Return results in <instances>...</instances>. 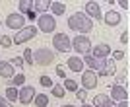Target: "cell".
I'll list each match as a JSON object with an SVG mask.
<instances>
[{
  "mask_svg": "<svg viewBox=\"0 0 130 107\" xmlns=\"http://www.w3.org/2000/svg\"><path fill=\"white\" fill-rule=\"evenodd\" d=\"M68 27H70L72 31H78L80 35H86V33H89L93 29V21L84 12H74L68 18Z\"/></svg>",
  "mask_w": 130,
  "mask_h": 107,
  "instance_id": "6da1fadb",
  "label": "cell"
},
{
  "mask_svg": "<svg viewBox=\"0 0 130 107\" xmlns=\"http://www.w3.org/2000/svg\"><path fill=\"white\" fill-rule=\"evenodd\" d=\"M54 59H56V53H53L47 47H41L37 51H33V60H35L37 66H49V64L54 62Z\"/></svg>",
  "mask_w": 130,
  "mask_h": 107,
  "instance_id": "7a4b0ae2",
  "label": "cell"
},
{
  "mask_svg": "<svg viewBox=\"0 0 130 107\" xmlns=\"http://www.w3.org/2000/svg\"><path fill=\"white\" fill-rule=\"evenodd\" d=\"M37 29L43 33H54L56 29V20L53 14H41L37 20Z\"/></svg>",
  "mask_w": 130,
  "mask_h": 107,
  "instance_id": "3957f363",
  "label": "cell"
},
{
  "mask_svg": "<svg viewBox=\"0 0 130 107\" xmlns=\"http://www.w3.org/2000/svg\"><path fill=\"white\" fill-rule=\"evenodd\" d=\"M53 49L58 53H68L72 49V41L68 39L66 33H54L53 35Z\"/></svg>",
  "mask_w": 130,
  "mask_h": 107,
  "instance_id": "277c9868",
  "label": "cell"
},
{
  "mask_svg": "<svg viewBox=\"0 0 130 107\" xmlns=\"http://www.w3.org/2000/svg\"><path fill=\"white\" fill-rule=\"evenodd\" d=\"M72 49L76 51V53H82L84 57L86 55H91V41H89V37H86V35H78V37H74V41H72Z\"/></svg>",
  "mask_w": 130,
  "mask_h": 107,
  "instance_id": "5b68a950",
  "label": "cell"
},
{
  "mask_svg": "<svg viewBox=\"0 0 130 107\" xmlns=\"http://www.w3.org/2000/svg\"><path fill=\"white\" fill-rule=\"evenodd\" d=\"M25 21L27 18L20 12H12L6 16V27H10V29H18V31H22L23 27H25Z\"/></svg>",
  "mask_w": 130,
  "mask_h": 107,
  "instance_id": "8992f818",
  "label": "cell"
},
{
  "mask_svg": "<svg viewBox=\"0 0 130 107\" xmlns=\"http://www.w3.org/2000/svg\"><path fill=\"white\" fill-rule=\"evenodd\" d=\"M35 35H37V25H25L22 31H18L14 35V45H22V43L31 41Z\"/></svg>",
  "mask_w": 130,
  "mask_h": 107,
  "instance_id": "52a82bcc",
  "label": "cell"
},
{
  "mask_svg": "<svg viewBox=\"0 0 130 107\" xmlns=\"http://www.w3.org/2000/svg\"><path fill=\"white\" fill-rule=\"evenodd\" d=\"M35 96H37V91H35L33 86H23L20 90V99L18 101H22V105H29V103L35 101Z\"/></svg>",
  "mask_w": 130,
  "mask_h": 107,
  "instance_id": "ba28073f",
  "label": "cell"
},
{
  "mask_svg": "<svg viewBox=\"0 0 130 107\" xmlns=\"http://www.w3.org/2000/svg\"><path fill=\"white\" fill-rule=\"evenodd\" d=\"M82 86H84V90H93L97 86V74L93 70L82 72Z\"/></svg>",
  "mask_w": 130,
  "mask_h": 107,
  "instance_id": "9c48e42d",
  "label": "cell"
},
{
  "mask_svg": "<svg viewBox=\"0 0 130 107\" xmlns=\"http://www.w3.org/2000/svg\"><path fill=\"white\" fill-rule=\"evenodd\" d=\"M86 16L95 18V20H101V18H103V12H101V6H99V2H95V0H89V2H86Z\"/></svg>",
  "mask_w": 130,
  "mask_h": 107,
  "instance_id": "30bf717a",
  "label": "cell"
},
{
  "mask_svg": "<svg viewBox=\"0 0 130 107\" xmlns=\"http://www.w3.org/2000/svg\"><path fill=\"white\" fill-rule=\"evenodd\" d=\"M111 99H115V101H126L128 99L126 88L124 86H119V84H113L111 86Z\"/></svg>",
  "mask_w": 130,
  "mask_h": 107,
  "instance_id": "8fae6325",
  "label": "cell"
},
{
  "mask_svg": "<svg viewBox=\"0 0 130 107\" xmlns=\"http://www.w3.org/2000/svg\"><path fill=\"white\" fill-rule=\"evenodd\" d=\"M111 53L113 51H111V47H109L107 43H99V45H95L91 49V57H95V59H107Z\"/></svg>",
  "mask_w": 130,
  "mask_h": 107,
  "instance_id": "7c38bea8",
  "label": "cell"
},
{
  "mask_svg": "<svg viewBox=\"0 0 130 107\" xmlns=\"http://www.w3.org/2000/svg\"><path fill=\"white\" fill-rule=\"evenodd\" d=\"M14 76H16V70H14V66H12L10 60H0V78L12 80Z\"/></svg>",
  "mask_w": 130,
  "mask_h": 107,
  "instance_id": "4fadbf2b",
  "label": "cell"
},
{
  "mask_svg": "<svg viewBox=\"0 0 130 107\" xmlns=\"http://www.w3.org/2000/svg\"><path fill=\"white\" fill-rule=\"evenodd\" d=\"M103 20H105V23H107V25L117 27L120 21H122V16H120L119 12H115V10H109L107 14H103Z\"/></svg>",
  "mask_w": 130,
  "mask_h": 107,
  "instance_id": "5bb4252c",
  "label": "cell"
},
{
  "mask_svg": "<svg viewBox=\"0 0 130 107\" xmlns=\"http://www.w3.org/2000/svg\"><path fill=\"white\" fill-rule=\"evenodd\" d=\"M113 105H115V101L107 93H97L93 97V107H113Z\"/></svg>",
  "mask_w": 130,
  "mask_h": 107,
  "instance_id": "9a60e30c",
  "label": "cell"
},
{
  "mask_svg": "<svg viewBox=\"0 0 130 107\" xmlns=\"http://www.w3.org/2000/svg\"><path fill=\"white\" fill-rule=\"evenodd\" d=\"M68 68L72 70V72H84V59H80V57H68Z\"/></svg>",
  "mask_w": 130,
  "mask_h": 107,
  "instance_id": "2e32d148",
  "label": "cell"
},
{
  "mask_svg": "<svg viewBox=\"0 0 130 107\" xmlns=\"http://www.w3.org/2000/svg\"><path fill=\"white\" fill-rule=\"evenodd\" d=\"M33 8H35V12L45 14V12L51 8V0H35V2H33Z\"/></svg>",
  "mask_w": 130,
  "mask_h": 107,
  "instance_id": "e0dca14e",
  "label": "cell"
},
{
  "mask_svg": "<svg viewBox=\"0 0 130 107\" xmlns=\"http://www.w3.org/2000/svg\"><path fill=\"white\" fill-rule=\"evenodd\" d=\"M18 10H20V14L25 16L27 12L33 10V0H20V2H18Z\"/></svg>",
  "mask_w": 130,
  "mask_h": 107,
  "instance_id": "ac0fdd59",
  "label": "cell"
},
{
  "mask_svg": "<svg viewBox=\"0 0 130 107\" xmlns=\"http://www.w3.org/2000/svg\"><path fill=\"white\" fill-rule=\"evenodd\" d=\"M51 12H53V16H62L66 12L64 2H51Z\"/></svg>",
  "mask_w": 130,
  "mask_h": 107,
  "instance_id": "d6986e66",
  "label": "cell"
},
{
  "mask_svg": "<svg viewBox=\"0 0 130 107\" xmlns=\"http://www.w3.org/2000/svg\"><path fill=\"white\" fill-rule=\"evenodd\" d=\"M6 99H8V101H18V99H20V90H18V88H14V86H10V88H8V90H6Z\"/></svg>",
  "mask_w": 130,
  "mask_h": 107,
  "instance_id": "ffe728a7",
  "label": "cell"
},
{
  "mask_svg": "<svg viewBox=\"0 0 130 107\" xmlns=\"http://www.w3.org/2000/svg\"><path fill=\"white\" fill-rule=\"evenodd\" d=\"M51 90H53V96L56 97V99H62V97L66 96V90H64V86H62V84H54Z\"/></svg>",
  "mask_w": 130,
  "mask_h": 107,
  "instance_id": "44dd1931",
  "label": "cell"
},
{
  "mask_svg": "<svg viewBox=\"0 0 130 107\" xmlns=\"http://www.w3.org/2000/svg\"><path fill=\"white\" fill-rule=\"evenodd\" d=\"M23 84H25V74L23 72H20V74H16L12 78V86L14 88H23Z\"/></svg>",
  "mask_w": 130,
  "mask_h": 107,
  "instance_id": "7402d4cb",
  "label": "cell"
},
{
  "mask_svg": "<svg viewBox=\"0 0 130 107\" xmlns=\"http://www.w3.org/2000/svg\"><path fill=\"white\" fill-rule=\"evenodd\" d=\"M33 103H35V107H47L49 105V97L45 96V93H37Z\"/></svg>",
  "mask_w": 130,
  "mask_h": 107,
  "instance_id": "603a6c76",
  "label": "cell"
},
{
  "mask_svg": "<svg viewBox=\"0 0 130 107\" xmlns=\"http://www.w3.org/2000/svg\"><path fill=\"white\" fill-rule=\"evenodd\" d=\"M62 86H64V90H68V91H78V90H80V88H78V82L72 80V78H66Z\"/></svg>",
  "mask_w": 130,
  "mask_h": 107,
  "instance_id": "cb8c5ba5",
  "label": "cell"
},
{
  "mask_svg": "<svg viewBox=\"0 0 130 107\" xmlns=\"http://www.w3.org/2000/svg\"><path fill=\"white\" fill-rule=\"evenodd\" d=\"M12 45H14V37H10V35H2V37H0V47L10 49Z\"/></svg>",
  "mask_w": 130,
  "mask_h": 107,
  "instance_id": "d4e9b609",
  "label": "cell"
},
{
  "mask_svg": "<svg viewBox=\"0 0 130 107\" xmlns=\"http://www.w3.org/2000/svg\"><path fill=\"white\" fill-rule=\"evenodd\" d=\"M84 62H86L89 68H93V70H95V66H97V59L91 57V55H86V57H84Z\"/></svg>",
  "mask_w": 130,
  "mask_h": 107,
  "instance_id": "484cf974",
  "label": "cell"
},
{
  "mask_svg": "<svg viewBox=\"0 0 130 107\" xmlns=\"http://www.w3.org/2000/svg\"><path fill=\"white\" fill-rule=\"evenodd\" d=\"M117 74V64H115V60H107V76H115Z\"/></svg>",
  "mask_w": 130,
  "mask_h": 107,
  "instance_id": "4316f807",
  "label": "cell"
},
{
  "mask_svg": "<svg viewBox=\"0 0 130 107\" xmlns=\"http://www.w3.org/2000/svg\"><path fill=\"white\" fill-rule=\"evenodd\" d=\"M10 62H12V66H14V68H23L25 60H23V57H14Z\"/></svg>",
  "mask_w": 130,
  "mask_h": 107,
  "instance_id": "83f0119b",
  "label": "cell"
},
{
  "mask_svg": "<svg viewBox=\"0 0 130 107\" xmlns=\"http://www.w3.org/2000/svg\"><path fill=\"white\" fill-rule=\"evenodd\" d=\"M23 60H25L27 64H35V60H33V51H31V49H25V51H23Z\"/></svg>",
  "mask_w": 130,
  "mask_h": 107,
  "instance_id": "f1b7e54d",
  "label": "cell"
},
{
  "mask_svg": "<svg viewBox=\"0 0 130 107\" xmlns=\"http://www.w3.org/2000/svg\"><path fill=\"white\" fill-rule=\"evenodd\" d=\"M39 84L43 86V88H53V86H54L49 76H41V78H39Z\"/></svg>",
  "mask_w": 130,
  "mask_h": 107,
  "instance_id": "f546056e",
  "label": "cell"
},
{
  "mask_svg": "<svg viewBox=\"0 0 130 107\" xmlns=\"http://www.w3.org/2000/svg\"><path fill=\"white\" fill-rule=\"evenodd\" d=\"M76 96H78V99H80V101L84 103V101H86V99H87V90H84V88H80V90L76 91Z\"/></svg>",
  "mask_w": 130,
  "mask_h": 107,
  "instance_id": "4dcf8cb0",
  "label": "cell"
},
{
  "mask_svg": "<svg viewBox=\"0 0 130 107\" xmlns=\"http://www.w3.org/2000/svg\"><path fill=\"white\" fill-rule=\"evenodd\" d=\"M113 60H122L124 59V51H113Z\"/></svg>",
  "mask_w": 130,
  "mask_h": 107,
  "instance_id": "1f68e13d",
  "label": "cell"
},
{
  "mask_svg": "<svg viewBox=\"0 0 130 107\" xmlns=\"http://www.w3.org/2000/svg\"><path fill=\"white\" fill-rule=\"evenodd\" d=\"M25 18H27L29 21H35V20H39V18H37V12H35V8H33L31 12H27V14H25Z\"/></svg>",
  "mask_w": 130,
  "mask_h": 107,
  "instance_id": "d6a6232c",
  "label": "cell"
},
{
  "mask_svg": "<svg viewBox=\"0 0 130 107\" xmlns=\"http://www.w3.org/2000/svg\"><path fill=\"white\" fill-rule=\"evenodd\" d=\"M115 84L124 86V84H126V76H124V74H122V76H117V78H115Z\"/></svg>",
  "mask_w": 130,
  "mask_h": 107,
  "instance_id": "836d02e7",
  "label": "cell"
},
{
  "mask_svg": "<svg viewBox=\"0 0 130 107\" xmlns=\"http://www.w3.org/2000/svg\"><path fill=\"white\" fill-rule=\"evenodd\" d=\"M56 76H60V78H64V80H66V70H64V66H58V68H56Z\"/></svg>",
  "mask_w": 130,
  "mask_h": 107,
  "instance_id": "e575fe53",
  "label": "cell"
},
{
  "mask_svg": "<svg viewBox=\"0 0 130 107\" xmlns=\"http://www.w3.org/2000/svg\"><path fill=\"white\" fill-rule=\"evenodd\" d=\"M119 6H120V8H124V10H126V8H130L128 0H119Z\"/></svg>",
  "mask_w": 130,
  "mask_h": 107,
  "instance_id": "d590c367",
  "label": "cell"
},
{
  "mask_svg": "<svg viewBox=\"0 0 130 107\" xmlns=\"http://www.w3.org/2000/svg\"><path fill=\"white\" fill-rule=\"evenodd\" d=\"M120 43H128V33H126V31L120 33Z\"/></svg>",
  "mask_w": 130,
  "mask_h": 107,
  "instance_id": "8d00e7d4",
  "label": "cell"
},
{
  "mask_svg": "<svg viewBox=\"0 0 130 107\" xmlns=\"http://www.w3.org/2000/svg\"><path fill=\"white\" fill-rule=\"evenodd\" d=\"M115 107H128V101H119Z\"/></svg>",
  "mask_w": 130,
  "mask_h": 107,
  "instance_id": "74e56055",
  "label": "cell"
},
{
  "mask_svg": "<svg viewBox=\"0 0 130 107\" xmlns=\"http://www.w3.org/2000/svg\"><path fill=\"white\" fill-rule=\"evenodd\" d=\"M6 103H8V101H6V99H4V97H2V96H0V107H6Z\"/></svg>",
  "mask_w": 130,
  "mask_h": 107,
  "instance_id": "f35d334b",
  "label": "cell"
},
{
  "mask_svg": "<svg viewBox=\"0 0 130 107\" xmlns=\"http://www.w3.org/2000/svg\"><path fill=\"white\" fill-rule=\"evenodd\" d=\"M82 107H93V105H87V103H82Z\"/></svg>",
  "mask_w": 130,
  "mask_h": 107,
  "instance_id": "ab89813d",
  "label": "cell"
},
{
  "mask_svg": "<svg viewBox=\"0 0 130 107\" xmlns=\"http://www.w3.org/2000/svg\"><path fill=\"white\" fill-rule=\"evenodd\" d=\"M60 107H76V105H70V103H68V105H60Z\"/></svg>",
  "mask_w": 130,
  "mask_h": 107,
  "instance_id": "60d3db41",
  "label": "cell"
},
{
  "mask_svg": "<svg viewBox=\"0 0 130 107\" xmlns=\"http://www.w3.org/2000/svg\"><path fill=\"white\" fill-rule=\"evenodd\" d=\"M0 25H2V21H0Z\"/></svg>",
  "mask_w": 130,
  "mask_h": 107,
  "instance_id": "b9f144b4",
  "label": "cell"
},
{
  "mask_svg": "<svg viewBox=\"0 0 130 107\" xmlns=\"http://www.w3.org/2000/svg\"><path fill=\"white\" fill-rule=\"evenodd\" d=\"M113 107H115V105H113Z\"/></svg>",
  "mask_w": 130,
  "mask_h": 107,
  "instance_id": "7bdbcfd3",
  "label": "cell"
}]
</instances>
